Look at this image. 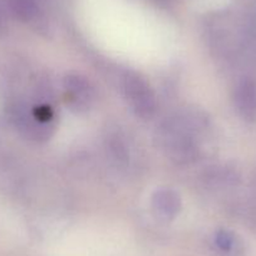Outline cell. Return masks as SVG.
<instances>
[{"instance_id":"obj_2","label":"cell","mask_w":256,"mask_h":256,"mask_svg":"<svg viewBox=\"0 0 256 256\" xmlns=\"http://www.w3.org/2000/svg\"><path fill=\"white\" fill-rule=\"evenodd\" d=\"M235 106L244 120H256V80L245 78L235 90Z\"/></svg>"},{"instance_id":"obj_1","label":"cell","mask_w":256,"mask_h":256,"mask_svg":"<svg viewBox=\"0 0 256 256\" xmlns=\"http://www.w3.org/2000/svg\"><path fill=\"white\" fill-rule=\"evenodd\" d=\"M124 92L137 114L147 118L154 113L156 107L154 93L142 78L136 74L126 76Z\"/></svg>"},{"instance_id":"obj_6","label":"cell","mask_w":256,"mask_h":256,"mask_svg":"<svg viewBox=\"0 0 256 256\" xmlns=\"http://www.w3.org/2000/svg\"><path fill=\"white\" fill-rule=\"evenodd\" d=\"M12 10L22 20H30L36 16L38 6L36 0H12Z\"/></svg>"},{"instance_id":"obj_5","label":"cell","mask_w":256,"mask_h":256,"mask_svg":"<svg viewBox=\"0 0 256 256\" xmlns=\"http://www.w3.org/2000/svg\"><path fill=\"white\" fill-rule=\"evenodd\" d=\"M215 246L221 256H245L242 242L231 231H218L215 235Z\"/></svg>"},{"instance_id":"obj_4","label":"cell","mask_w":256,"mask_h":256,"mask_svg":"<svg viewBox=\"0 0 256 256\" xmlns=\"http://www.w3.org/2000/svg\"><path fill=\"white\" fill-rule=\"evenodd\" d=\"M181 204L176 192L172 190H160L154 196V208L164 218H174L178 214Z\"/></svg>"},{"instance_id":"obj_3","label":"cell","mask_w":256,"mask_h":256,"mask_svg":"<svg viewBox=\"0 0 256 256\" xmlns=\"http://www.w3.org/2000/svg\"><path fill=\"white\" fill-rule=\"evenodd\" d=\"M67 97L76 107H87L93 100V90L90 82L80 76H68L64 80Z\"/></svg>"}]
</instances>
